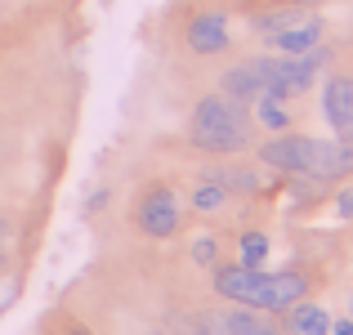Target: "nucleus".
<instances>
[{"label": "nucleus", "mask_w": 353, "mask_h": 335, "mask_svg": "<svg viewBox=\"0 0 353 335\" xmlns=\"http://www.w3.org/2000/svg\"><path fill=\"white\" fill-rule=\"evenodd\" d=\"M264 259H268V232L246 228V232L237 237V264H246V268H264Z\"/></svg>", "instance_id": "14"}, {"label": "nucleus", "mask_w": 353, "mask_h": 335, "mask_svg": "<svg viewBox=\"0 0 353 335\" xmlns=\"http://www.w3.org/2000/svg\"><path fill=\"white\" fill-rule=\"evenodd\" d=\"M134 228L148 241H170L183 228V201L170 183H148L134 197Z\"/></svg>", "instance_id": "3"}, {"label": "nucleus", "mask_w": 353, "mask_h": 335, "mask_svg": "<svg viewBox=\"0 0 353 335\" xmlns=\"http://www.w3.org/2000/svg\"><path fill=\"white\" fill-rule=\"evenodd\" d=\"M63 335H94V331H90V327H85V322H77V318H68V322H63Z\"/></svg>", "instance_id": "18"}, {"label": "nucleus", "mask_w": 353, "mask_h": 335, "mask_svg": "<svg viewBox=\"0 0 353 335\" xmlns=\"http://www.w3.org/2000/svg\"><path fill=\"white\" fill-rule=\"evenodd\" d=\"M219 318H224L228 335H282V331H277L259 309H241V304H228Z\"/></svg>", "instance_id": "11"}, {"label": "nucleus", "mask_w": 353, "mask_h": 335, "mask_svg": "<svg viewBox=\"0 0 353 335\" xmlns=\"http://www.w3.org/2000/svg\"><path fill=\"white\" fill-rule=\"evenodd\" d=\"M286 327H291L295 335H331V313L322 309V304L300 300V304L286 309Z\"/></svg>", "instance_id": "10"}, {"label": "nucleus", "mask_w": 353, "mask_h": 335, "mask_svg": "<svg viewBox=\"0 0 353 335\" xmlns=\"http://www.w3.org/2000/svg\"><path fill=\"white\" fill-rule=\"evenodd\" d=\"M295 174L313 183H336L353 174V139H309L300 134V161Z\"/></svg>", "instance_id": "4"}, {"label": "nucleus", "mask_w": 353, "mask_h": 335, "mask_svg": "<svg viewBox=\"0 0 353 335\" xmlns=\"http://www.w3.org/2000/svg\"><path fill=\"white\" fill-rule=\"evenodd\" d=\"M340 215H345V219H353V188H345V192H340Z\"/></svg>", "instance_id": "20"}, {"label": "nucleus", "mask_w": 353, "mask_h": 335, "mask_svg": "<svg viewBox=\"0 0 353 335\" xmlns=\"http://www.w3.org/2000/svg\"><path fill=\"white\" fill-rule=\"evenodd\" d=\"M188 143L210 156H241L255 143V116L228 94H201L188 116Z\"/></svg>", "instance_id": "2"}, {"label": "nucleus", "mask_w": 353, "mask_h": 335, "mask_svg": "<svg viewBox=\"0 0 353 335\" xmlns=\"http://www.w3.org/2000/svg\"><path fill=\"white\" fill-rule=\"evenodd\" d=\"M192 264L215 268V264H219V241H215V237H197V241H192Z\"/></svg>", "instance_id": "17"}, {"label": "nucleus", "mask_w": 353, "mask_h": 335, "mask_svg": "<svg viewBox=\"0 0 353 335\" xmlns=\"http://www.w3.org/2000/svg\"><path fill=\"white\" fill-rule=\"evenodd\" d=\"M5 232H9V223L0 219V268H5V246H9V241H5Z\"/></svg>", "instance_id": "21"}, {"label": "nucleus", "mask_w": 353, "mask_h": 335, "mask_svg": "<svg viewBox=\"0 0 353 335\" xmlns=\"http://www.w3.org/2000/svg\"><path fill=\"white\" fill-rule=\"evenodd\" d=\"M143 335H157V331H143Z\"/></svg>", "instance_id": "22"}, {"label": "nucleus", "mask_w": 353, "mask_h": 335, "mask_svg": "<svg viewBox=\"0 0 353 335\" xmlns=\"http://www.w3.org/2000/svg\"><path fill=\"white\" fill-rule=\"evenodd\" d=\"M331 335H353V318H331Z\"/></svg>", "instance_id": "19"}, {"label": "nucleus", "mask_w": 353, "mask_h": 335, "mask_svg": "<svg viewBox=\"0 0 353 335\" xmlns=\"http://www.w3.org/2000/svg\"><path fill=\"white\" fill-rule=\"evenodd\" d=\"M206 179H215L219 188L237 192V197L264 192V170H259V165H246V161H215V165H206Z\"/></svg>", "instance_id": "9"}, {"label": "nucleus", "mask_w": 353, "mask_h": 335, "mask_svg": "<svg viewBox=\"0 0 353 335\" xmlns=\"http://www.w3.org/2000/svg\"><path fill=\"white\" fill-rule=\"evenodd\" d=\"M183 45H188L197 59H215V54H224L228 45H233L228 18L215 14V9H201V14H192L188 27H183Z\"/></svg>", "instance_id": "5"}, {"label": "nucleus", "mask_w": 353, "mask_h": 335, "mask_svg": "<svg viewBox=\"0 0 353 335\" xmlns=\"http://www.w3.org/2000/svg\"><path fill=\"white\" fill-rule=\"evenodd\" d=\"M322 36H327V27H322V18H300V23H291V27H282V32H273L268 36V45H273L277 54H286V59H295V54H309V50H318L322 45Z\"/></svg>", "instance_id": "8"}, {"label": "nucleus", "mask_w": 353, "mask_h": 335, "mask_svg": "<svg viewBox=\"0 0 353 335\" xmlns=\"http://www.w3.org/2000/svg\"><path fill=\"white\" fill-rule=\"evenodd\" d=\"M300 18H309V9L291 0V5H277V9H264V14H255V18H250V27H255L259 36H273V32H282V27L300 23Z\"/></svg>", "instance_id": "12"}, {"label": "nucleus", "mask_w": 353, "mask_h": 335, "mask_svg": "<svg viewBox=\"0 0 353 335\" xmlns=\"http://www.w3.org/2000/svg\"><path fill=\"white\" fill-rule=\"evenodd\" d=\"M219 94L237 99V103H255V99L268 94V59H246V63H233L219 81Z\"/></svg>", "instance_id": "7"}, {"label": "nucleus", "mask_w": 353, "mask_h": 335, "mask_svg": "<svg viewBox=\"0 0 353 335\" xmlns=\"http://www.w3.org/2000/svg\"><path fill=\"white\" fill-rule=\"evenodd\" d=\"M179 335H228V327L219 313L201 309V313H183L179 318Z\"/></svg>", "instance_id": "16"}, {"label": "nucleus", "mask_w": 353, "mask_h": 335, "mask_svg": "<svg viewBox=\"0 0 353 335\" xmlns=\"http://www.w3.org/2000/svg\"><path fill=\"white\" fill-rule=\"evenodd\" d=\"M228 197H233L228 188H219L215 179H206V174H201V183L192 188V210H197V215H215V210H224Z\"/></svg>", "instance_id": "15"}, {"label": "nucleus", "mask_w": 353, "mask_h": 335, "mask_svg": "<svg viewBox=\"0 0 353 335\" xmlns=\"http://www.w3.org/2000/svg\"><path fill=\"white\" fill-rule=\"evenodd\" d=\"M255 125L273 130V134H282V130H291V108H286V99H255Z\"/></svg>", "instance_id": "13"}, {"label": "nucleus", "mask_w": 353, "mask_h": 335, "mask_svg": "<svg viewBox=\"0 0 353 335\" xmlns=\"http://www.w3.org/2000/svg\"><path fill=\"white\" fill-rule=\"evenodd\" d=\"M210 291L228 304L259 313H286L291 304H300L309 295V277L286 268V273H264V268L246 264H215L210 268Z\"/></svg>", "instance_id": "1"}, {"label": "nucleus", "mask_w": 353, "mask_h": 335, "mask_svg": "<svg viewBox=\"0 0 353 335\" xmlns=\"http://www.w3.org/2000/svg\"><path fill=\"white\" fill-rule=\"evenodd\" d=\"M322 116L336 130V139H353V77L349 72H331L322 81Z\"/></svg>", "instance_id": "6"}]
</instances>
